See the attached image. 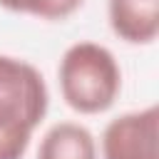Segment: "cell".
Returning <instances> with one entry per match:
<instances>
[{"instance_id": "cell-4", "label": "cell", "mask_w": 159, "mask_h": 159, "mask_svg": "<svg viewBox=\"0 0 159 159\" xmlns=\"http://www.w3.org/2000/svg\"><path fill=\"white\" fill-rule=\"evenodd\" d=\"M112 32L129 45H149L159 35V0H109Z\"/></svg>"}, {"instance_id": "cell-3", "label": "cell", "mask_w": 159, "mask_h": 159, "mask_svg": "<svg viewBox=\"0 0 159 159\" xmlns=\"http://www.w3.org/2000/svg\"><path fill=\"white\" fill-rule=\"evenodd\" d=\"M104 159H159V109L149 104L119 114L102 134Z\"/></svg>"}, {"instance_id": "cell-7", "label": "cell", "mask_w": 159, "mask_h": 159, "mask_svg": "<svg viewBox=\"0 0 159 159\" xmlns=\"http://www.w3.org/2000/svg\"><path fill=\"white\" fill-rule=\"evenodd\" d=\"M0 5L5 10H12V12H22V0H0Z\"/></svg>"}, {"instance_id": "cell-6", "label": "cell", "mask_w": 159, "mask_h": 159, "mask_svg": "<svg viewBox=\"0 0 159 159\" xmlns=\"http://www.w3.org/2000/svg\"><path fill=\"white\" fill-rule=\"evenodd\" d=\"M84 0H22V12L40 20H65L82 7Z\"/></svg>"}, {"instance_id": "cell-2", "label": "cell", "mask_w": 159, "mask_h": 159, "mask_svg": "<svg viewBox=\"0 0 159 159\" xmlns=\"http://www.w3.org/2000/svg\"><path fill=\"white\" fill-rule=\"evenodd\" d=\"M57 75L62 99L80 114L109 109L122 89V70L114 55L97 42H75L67 47Z\"/></svg>"}, {"instance_id": "cell-1", "label": "cell", "mask_w": 159, "mask_h": 159, "mask_svg": "<svg viewBox=\"0 0 159 159\" xmlns=\"http://www.w3.org/2000/svg\"><path fill=\"white\" fill-rule=\"evenodd\" d=\"M50 104L37 67L0 55V159H22Z\"/></svg>"}, {"instance_id": "cell-5", "label": "cell", "mask_w": 159, "mask_h": 159, "mask_svg": "<svg viewBox=\"0 0 159 159\" xmlns=\"http://www.w3.org/2000/svg\"><path fill=\"white\" fill-rule=\"evenodd\" d=\"M37 159H97V144L87 127L60 122L42 137Z\"/></svg>"}]
</instances>
